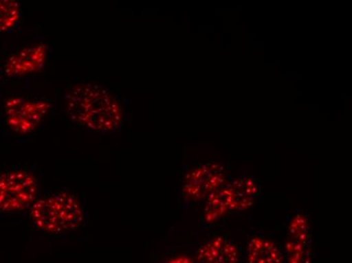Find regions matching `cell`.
Listing matches in <instances>:
<instances>
[{"instance_id":"30bf717a","label":"cell","mask_w":352,"mask_h":263,"mask_svg":"<svg viewBox=\"0 0 352 263\" xmlns=\"http://www.w3.org/2000/svg\"><path fill=\"white\" fill-rule=\"evenodd\" d=\"M245 263H285L282 250L274 241L255 236L249 241Z\"/></svg>"},{"instance_id":"3957f363","label":"cell","mask_w":352,"mask_h":263,"mask_svg":"<svg viewBox=\"0 0 352 263\" xmlns=\"http://www.w3.org/2000/svg\"><path fill=\"white\" fill-rule=\"evenodd\" d=\"M256 194V183L251 179H236L222 190H214L208 196L204 222L212 224L228 211L248 209Z\"/></svg>"},{"instance_id":"277c9868","label":"cell","mask_w":352,"mask_h":263,"mask_svg":"<svg viewBox=\"0 0 352 263\" xmlns=\"http://www.w3.org/2000/svg\"><path fill=\"white\" fill-rule=\"evenodd\" d=\"M38 185L35 175L25 170L0 173V213L25 211L38 198Z\"/></svg>"},{"instance_id":"7c38bea8","label":"cell","mask_w":352,"mask_h":263,"mask_svg":"<svg viewBox=\"0 0 352 263\" xmlns=\"http://www.w3.org/2000/svg\"><path fill=\"white\" fill-rule=\"evenodd\" d=\"M164 263H195L192 260H190L188 256L179 255L176 258H170V260H166Z\"/></svg>"},{"instance_id":"9c48e42d","label":"cell","mask_w":352,"mask_h":263,"mask_svg":"<svg viewBox=\"0 0 352 263\" xmlns=\"http://www.w3.org/2000/svg\"><path fill=\"white\" fill-rule=\"evenodd\" d=\"M197 263H239L235 243L227 236H218L197 248Z\"/></svg>"},{"instance_id":"ba28073f","label":"cell","mask_w":352,"mask_h":263,"mask_svg":"<svg viewBox=\"0 0 352 263\" xmlns=\"http://www.w3.org/2000/svg\"><path fill=\"white\" fill-rule=\"evenodd\" d=\"M47 48L44 44L23 49L6 61L4 73L8 77H21L38 71L45 65Z\"/></svg>"},{"instance_id":"7a4b0ae2","label":"cell","mask_w":352,"mask_h":263,"mask_svg":"<svg viewBox=\"0 0 352 263\" xmlns=\"http://www.w3.org/2000/svg\"><path fill=\"white\" fill-rule=\"evenodd\" d=\"M34 226L47 234H62L80 228L85 223V209L76 194L58 192L36 198L30 207Z\"/></svg>"},{"instance_id":"5b68a950","label":"cell","mask_w":352,"mask_h":263,"mask_svg":"<svg viewBox=\"0 0 352 263\" xmlns=\"http://www.w3.org/2000/svg\"><path fill=\"white\" fill-rule=\"evenodd\" d=\"M50 110L48 100L12 98L6 102V124L18 134L33 132Z\"/></svg>"},{"instance_id":"6da1fadb","label":"cell","mask_w":352,"mask_h":263,"mask_svg":"<svg viewBox=\"0 0 352 263\" xmlns=\"http://www.w3.org/2000/svg\"><path fill=\"white\" fill-rule=\"evenodd\" d=\"M65 100L67 117L80 127L111 132L121 125V108L102 85H75L66 93Z\"/></svg>"},{"instance_id":"8992f818","label":"cell","mask_w":352,"mask_h":263,"mask_svg":"<svg viewBox=\"0 0 352 263\" xmlns=\"http://www.w3.org/2000/svg\"><path fill=\"white\" fill-rule=\"evenodd\" d=\"M223 168L219 164H204L197 166L184 177L182 192L186 200L199 201L208 198L224 183Z\"/></svg>"},{"instance_id":"52a82bcc","label":"cell","mask_w":352,"mask_h":263,"mask_svg":"<svg viewBox=\"0 0 352 263\" xmlns=\"http://www.w3.org/2000/svg\"><path fill=\"white\" fill-rule=\"evenodd\" d=\"M287 263H312V236L306 216L297 214L292 220L285 242Z\"/></svg>"},{"instance_id":"8fae6325","label":"cell","mask_w":352,"mask_h":263,"mask_svg":"<svg viewBox=\"0 0 352 263\" xmlns=\"http://www.w3.org/2000/svg\"><path fill=\"white\" fill-rule=\"evenodd\" d=\"M21 8L16 1L0 0V33L8 32L18 25Z\"/></svg>"}]
</instances>
